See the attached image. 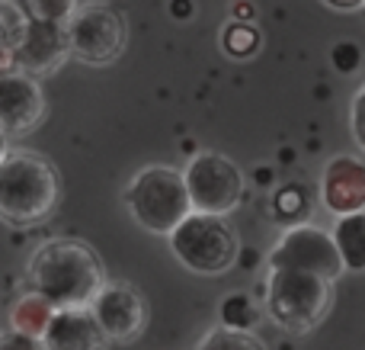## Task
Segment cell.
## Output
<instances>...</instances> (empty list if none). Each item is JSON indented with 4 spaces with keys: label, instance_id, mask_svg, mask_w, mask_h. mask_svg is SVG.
Listing matches in <instances>:
<instances>
[{
    "label": "cell",
    "instance_id": "obj_3",
    "mask_svg": "<svg viewBox=\"0 0 365 350\" xmlns=\"http://www.w3.org/2000/svg\"><path fill=\"white\" fill-rule=\"evenodd\" d=\"M334 306V280L298 267H269L266 315L289 334H308L327 319Z\"/></svg>",
    "mask_w": 365,
    "mask_h": 350
},
{
    "label": "cell",
    "instance_id": "obj_10",
    "mask_svg": "<svg viewBox=\"0 0 365 350\" xmlns=\"http://www.w3.org/2000/svg\"><path fill=\"white\" fill-rule=\"evenodd\" d=\"M45 113H48V103L36 77L16 68L0 71V129L6 139L36 132Z\"/></svg>",
    "mask_w": 365,
    "mask_h": 350
},
{
    "label": "cell",
    "instance_id": "obj_23",
    "mask_svg": "<svg viewBox=\"0 0 365 350\" xmlns=\"http://www.w3.org/2000/svg\"><path fill=\"white\" fill-rule=\"evenodd\" d=\"M0 350H45L42 338H32V334H23L16 328H6L0 331Z\"/></svg>",
    "mask_w": 365,
    "mask_h": 350
},
{
    "label": "cell",
    "instance_id": "obj_16",
    "mask_svg": "<svg viewBox=\"0 0 365 350\" xmlns=\"http://www.w3.org/2000/svg\"><path fill=\"white\" fill-rule=\"evenodd\" d=\"M51 315H55V306L45 302L38 293H26L23 299L13 306V315H10V328L23 334H32V338H42V331L48 328Z\"/></svg>",
    "mask_w": 365,
    "mask_h": 350
},
{
    "label": "cell",
    "instance_id": "obj_2",
    "mask_svg": "<svg viewBox=\"0 0 365 350\" xmlns=\"http://www.w3.org/2000/svg\"><path fill=\"white\" fill-rule=\"evenodd\" d=\"M61 177L55 164L36 151H6L0 161V222L29 229L58 209Z\"/></svg>",
    "mask_w": 365,
    "mask_h": 350
},
{
    "label": "cell",
    "instance_id": "obj_19",
    "mask_svg": "<svg viewBox=\"0 0 365 350\" xmlns=\"http://www.w3.org/2000/svg\"><path fill=\"white\" fill-rule=\"evenodd\" d=\"M253 321H257V309H253V302L247 299V296H227V299L221 302V325L250 331Z\"/></svg>",
    "mask_w": 365,
    "mask_h": 350
},
{
    "label": "cell",
    "instance_id": "obj_12",
    "mask_svg": "<svg viewBox=\"0 0 365 350\" xmlns=\"http://www.w3.org/2000/svg\"><path fill=\"white\" fill-rule=\"evenodd\" d=\"M321 206L330 216L365 212V161L356 154H334L321 171Z\"/></svg>",
    "mask_w": 365,
    "mask_h": 350
},
{
    "label": "cell",
    "instance_id": "obj_14",
    "mask_svg": "<svg viewBox=\"0 0 365 350\" xmlns=\"http://www.w3.org/2000/svg\"><path fill=\"white\" fill-rule=\"evenodd\" d=\"M330 238L336 244V254H340L343 267L349 274H365V212L340 216Z\"/></svg>",
    "mask_w": 365,
    "mask_h": 350
},
{
    "label": "cell",
    "instance_id": "obj_20",
    "mask_svg": "<svg viewBox=\"0 0 365 350\" xmlns=\"http://www.w3.org/2000/svg\"><path fill=\"white\" fill-rule=\"evenodd\" d=\"M81 0H26V13L32 19H48V23H68L71 13Z\"/></svg>",
    "mask_w": 365,
    "mask_h": 350
},
{
    "label": "cell",
    "instance_id": "obj_11",
    "mask_svg": "<svg viewBox=\"0 0 365 350\" xmlns=\"http://www.w3.org/2000/svg\"><path fill=\"white\" fill-rule=\"evenodd\" d=\"M64 58H71L64 23H48V19L29 16V29H26L23 42L13 51L10 68L26 71V74H32V77H45L61 68Z\"/></svg>",
    "mask_w": 365,
    "mask_h": 350
},
{
    "label": "cell",
    "instance_id": "obj_8",
    "mask_svg": "<svg viewBox=\"0 0 365 350\" xmlns=\"http://www.w3.org/2000/svg\"><path fill=\"white\" fill-rule=\"evenodd\" d=\"M269 267H298V270H314V274L327 276V280H340L346 274L336 244L330 231L317 229V225H292L282 231L276 248L266 257Z\"/></svg>",
    "mask_w": 365,
    "mask_h": 350
},
{
    "label": "cell",
    "instance_id": "obj_27",
    "mask_svg": "<svg viewBox=\"0 0 365 350\" xmlns=\"http://www.w3.org/2000/svg\"><path fill=\"white\" fill-rule=\"evenodd\" d=\"M6 151H10V145H6V135H4V129H0V161H4Z\"/></svg>",
    "mask_w": 365,
    "mask_h": 350
},
{
    "label": "cell",
    "instance_id": "obj_21",
    "mask_svg": "<svg viewBox=\"0 0 365 350\" xmlns=\"http://www.w3.org/2000/svg\"><path fill=\"white\" fill-rule=\"evenodd\" d=\"M272 209L279 219L285 216H304V193L298 186H282V190L272 196Z\"/></svg>",
    "mask_w": 365,
    "mask_h": 350
},
{
    "label": "cell",
    "instance_id": "obj_22",
    "mask_svg": "<svg viewBox=\"0 0 365 350\" xmlns=\"http://www.w3.org/2000/svg\"><path fill=\"white\" fill-rule=\"evenodd\" d=\"M349 132H353V141L365 151V84L356 90L353 103H349Z\"/></svg>",
    "mask_w": 365,
    "mask_h": 350
},
{
    "label": "cell",
    "instance_id": "obj_6",
    "mask_svg": "<svg viewBox=\"0 0 365 350\" xmlns=\"http://www.w3.org/2000/svg\"><path fill=\"white\" fill-rule=\"evenodd\" d=\"M64 32H68L71 58L90 64V68H106V64L119 61L128 42L125 16L103 0L77 4V10L64 23Z\"/></svg>",
    "mask_w": 365,
    "mask_h": 350
},
{
    "label": "cell",
    "instance_id": "obj_7",
    "mask_svg": "<svg viewBox=\"0 0 365 350\" xmlns=\"http://www.w3.org/2000/svg\"><path fill=\"white\" fill-rule=\"evenodd\" d=\"M192 212L227 216L244 203V174L227 154L199 151L182 171Z\"/></svg>",
    "mask_w": 365,
    "mask_h": 350
},
{
    "label": "cell",
    "instance_id": "obj_15",
    "mask_svg": "<svg viewBox=\"0 0 365 350\" xmlns=\"http://www.w3.org/2000/svg\"><path fill=\"white\" fill-rule=\"evenodd\" d=\"M26 29H29L26 6L13 4V0H0V68H10V58L16 45L23 42Z\"/></svg>",
    "mask_w": 365,
    "mask_h": 350
},
{
    "label": "cell",
    "instance_id": "obj_24",
    "mask_svg": "<svg viewBox=\"0 0 365 350\" xmlns=\"http://www.w3.org/2000/svg\"><path fill=\"white\" fill-rule=\"evenodd\" d=\"M362 64V51L356 49L353 42H340L334 49V68L343 71V74H349V71H356Z\"/></svg>",
    "mask_w": 365,
    "mask_h": 350
},
{
    "label": "cell",
    "instance_id": "obj_18",
    "mask_svg": "<svg viewBox=\"0 0 365 350\" xmlns=\"http://www.w3.org/2000/svg\"><path fill=\"white\" fill-rule=\"evenodd\" d=\"M221 49L227 51L231 58H250L259 51V32L253 23L247 19H231V23L221 29Z\"/></svg>",
    "mask_w": 365,
    "mask_h": 350
},
{
    "label": "cell",
    "instance_id": "obj_17",
    "mask_svg": "<svg viewBox=\"0 0 365 350\" xmlns=\"http://www.w3.org/2000/svg\"><path fill=\"white\" fill-rule=\"evenodd\" d=\"M195 350H266V344L253 331L218 325V328H208Z\"/></svg>",
    "mask_w": 365,
    "mask_h": 350
},
{
    "label": "cell",
    "instance_id": "obj_26",
    "mask_svg": "<svg viewBox=\"0 0 365 350\" xmlns=\"http://www.w3.org/2000/svg\"><path fill=\"white\" fill-rule=\"evenodd\" d=\"M234 19H247V23H250V19H253V6L247 4V0H237V4H234Z\"/></svg>",
    "mask_w": 365,
    "mask_h": 350
},
{
    "label": "cell",
    "instance_id": "obj_4",
    "mask_svg": "<svg viewBox=\"0 0 365 350\" xmlns=\"http://www.w3.org/2000/svg\"><path fill=\"white\" fill-rule=\"evenodd\" d=\"M125 209L151 235H170L192 212L182 171L170 164L141 167L125 186Z\"/></svg>",
    "mask_w": 365,
    "mask_h": 350
},
{
    "label": "cell",
    "instance_id": "obj_9",
    "mask_svg": "<svg viewBox=\"0 0 365 350\" xmlns=\"http://www.w3.org/2000/svg\"><path fill=\"white\" fill-rule=\"evenodd\" d=\"M90 312L100 321L109 344H132L141 338L148 325V306L141 293L128 283H103V289L93 296Z\"/></svg>",
    "mask_w": 365,
    "mask_h": 350
},
{
    "label": "cell",
    "instance_id": "obj_1",
    "mask_svg": "<svg viewBox=\"0 0 365 350\" xmlns=\"http://www.w3.org/2000/svg\"><path fill=\"white\" fill-rule=\"evenodd\" d=\"M29 286L55 309L90 306L106 283L103 261L77 238H51L29 257Z\"/></svg>",
    "mask_w": 365,
    "mask_h": 350
},
{
    "label": "cell",
    "instance_id": "obj_13",
    "mask_svg": "<svg viewBox=\"0 0 365 350\" xmlns=\"http://www.w3.org/2000/svg\"><path fill=\"white\" fill-rule=\"evenodd\" d=\"M42 344L45 350H106L109 338L103 334L90 306H71L55 309L48 328L42 331Z\"/></svg>",
    "mask_w": 365,
    "mask_h": 350
},
{
    "label": "cell",
    "instance_id": "obj_25",
    "mask_svg": "<svg viewBox=\"0 0 365 350\" xmlns=\"http://www.w3.org/2000/svg\"><path fill=\"white\" fill-rule=\"evenodd\" d=\"M324 6H330V10L336 13H359L365 10V0H321Z\"/></svg>",
    "mask_w": 365,
    "mask_h": 350
},
{
    "label": "cell",
    "instance_id": "obj_5",
    "mask_svg": "<svg viewBox=\"0 0 365 350\" xmlns=\"http://www.w3.org/2000/svg\"><path fill=\"white\" fill-rule=\"evenodd\" d=\"M173 257L186 270L202 276L227 274L237 261V238L225 216H208V212H189L177 229L167 235Z\"/></svg>",
    "mask_w": 365,
    "mask_h": 350
},
{
    "label": "cell",
    "instance_id": "obj_28",
    "mask_svg": "<svg viewBox=\"0 0 365 350\" xmlns=\"http://www.w3.org/2000/svg\"><path fill=\"white\" fill-rule=\"evenodd\" d=\"M0 71H4V68H0Z\"/></svg>",
    "mask_w": 365,
    "mask_h": 350
}]
</instances>
